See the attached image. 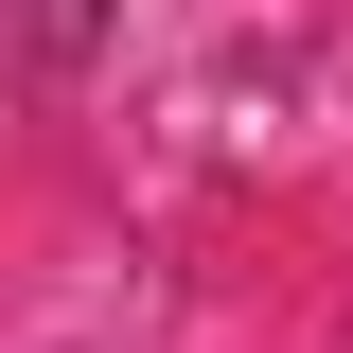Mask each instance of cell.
<instances>
[{
  "label": "cell",
  "mask_w": 353,
  "mask_h": 353,
  "mask_svg": "<svg viewBox=\"0 0 353 353\" xmlns=\"http://www.w3.org/2000/svg\"><path fill=\"white\" fill-rule=\"evenodd\" d=\"M0 18H18V0H0Z\"/></svg>",
  "instance_id": "6da1fadb"
}]
</instances>
